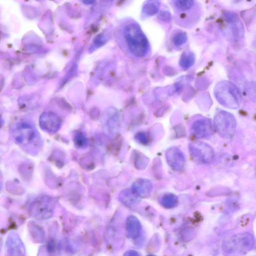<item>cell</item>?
Masks as SVG:
<instances>
[{
  "label": "cell",
  "instance_id": "6da1fadb",
  "mask_svg": "<svg viewBox=\"0 0 256 256\" xmlns=\"http://www.w3.org/2000/svg\"><path fill=\"white\" fill-rule=\"evenodd\" d=\"M119 36L123 51L131 58L143 59L149 54V42L140 26L135 21H124L120 27Z\"/></svg>",
  "mask_w": 256,
  "mask_h": 256
},
{
  "label": "cell",
  "instance_id": "7a4b0ae2",
  "mask_svg": "<svg viewBox=\"0 0 256 256\" xmlns=\"http://www.w3.org/2000/svg\"><path fill=\"white\" fill-rule=\"evenodd\" d=\"M12 136L15 141L28 152L36 153L40 146L39 133L34 126L27 122L17 123L13 129Z\"/></svg>",
  "mask_w": 256,
  "mask_h": 256
},
{
  "label": "cell",
  "instance_id": "3957f363",
  "mask_svg": "<svg viewBox=\"0 0 256 256\" xmlns=\"http://www.w3.org/2000/svg\"><path fill=\"white\" fill-rule=\"evenodd\" d=\"M214 92L217 101L224 107L231 109L239 107L241 93L234 84L228 81H222L216 86Z\"/></svg>",
  "mask_w": 256,
  "mask_h": 256
},
{
  "label": "cell",
  "instance_id": "277c9868",
  "mask_svg": "<svg viewBox=\"0 0 256 256\" xmlns=\"http://www.w3.org/2000/svg\"><path fill=\"white\" fill-rule=\"evenodd\" d=\"M254 244V237L248 233H244L226 240L222 248L226 256H241L251 251Z\"/></svg>",
  "mask_w": 256,
  "mask_h": 256
},
{
  "label": "cell",
  "instance_id": "5b68a950",
  "mask_svg": "<svg viewBox=\"0 0 256 256\" xmlns=\"http://www.w3.org/2000/svg\"><path fill=\"white\" fill-rule=\"evenodd\" d=\"M56 204L53 198L48 195L40 196L31 203L29 213L31 216L37 220L50 219L54 214Z\"/></svg>",
  "mask_w": 256,
  "mask_h": 256
},
{
  "label": "cell",
  "instance_id": "8992f818",
  "mask_svg": "<svg viewBox=\"0 0 256 256\" xmlns=\"http://www.w3.org/2000/svg\"><path fill=\"white\" fill-rule=\"evenodd\" d=\"M172 5L176 12L179 25L188 27L193 25L195 22L194 15L196 13L197 4L192 0H177L172 1Z\"/></svg>",
  "mask_w": 256,
  "mask_h": 256
},
{
  "label": "cell",
  "instance_id": "52a82bcc",
  "mask_svg": "<svg viewBox=\"0 0 256 256\" xmlns=\"http://www.w3.org/2000/svg\"><path fill=\"white\" fill-rule=\"evenodd\" d=\"M237 122L233 115L224 111L219 112L214 118V126L219 135L224 139L234 136Z\"/></svg>",
  "mask_w": 256,
  "mask_h": 256
},
{
  "label": "cell",
  "instance_id": "ba28073f",
  "mask_svg": "<svg viewBox=\"0 0 256 256\" xmlns=\"http://www.w3.org/2000/svg\"><path fill=\"white\" fill-rule=\"evenodd\" d=\"M189 150L193 158L202 163H210L215 158V153L212 147L203 142L191 143L189 145Z\"/></svg>",
  "mask_w": 256,
  "mask_h": 256
},
{
  "label": "cell",
  "instance_id": "9c48e42d",
  "mask_svg": "<svg viewBox=\"0 0 256 256\" xmlns=\"http://www.w3.org/2000/svg\"><path fill=\"white\" fill-rule=\"evenodd\" d=\"M102 124L106 134L111 137L115 136L118 133L121 127L119 114L114 110L107 111L103 116Z\"/></svg>",
  "mask_w": 256,
  "mask_h": 256
},
{
  "label": "cell",
  "instance_id": "30bf717a",
  "mask_svg": "<svg viewBox=\"0 0 256 256\" xmlns=\"http://www.w3.org/2000/svg\"><path fill=\"white\" fill-rule=\"evenodd\" d=\"M224 16L230 30L232 40L236 42L242 41L244 36V30L239 16L232 12H225Z\"/></svg>",
  "mask_w": 256,
  "mask_h": 256
},
{
  "label": "cell",
  "instance_id": "8fae6325",
  "mask_svg": "<svg viewBox=\"0 0 256 256\" xmlns=\"http://www.w3.org/2000/svg\"><path fill=\"white\" fill-rule=\"evenodd\" d=\"M39 124L41 129L45 132L55 134L61 129L62 121L56 114L47 112L40 116Z\"/></svg>",
  "mask_w": 256,
  "mask_h": 256
},
{
  "label": "cell",
  "instance_id": "7c38bea8",
  "mask_svg": "<svg viewBox=\"0 0 256 256\" xmlns=\"http://www.w3.org/2000/svg\"><path fill=\"white\" fill-rule=\"evenodd\" d=\"M6 249L7 256H26L24 245L15 233H11L8 236Z\"/></svg>",
  "mask_w": 256,
  "mask_h": 256
},
{
  "label": "cell",
  "instance_id": "4fadbf2b",
  "mask_svg": "<svg viewBox=\"0 0 256 256\" xmlns=\"http://www.w3.org/2000/svg\"><path fill=\"white\" fill-rule=\"evenodd\" d=\"M166 159L169 166L174 170H183L185 165V157L182 151L177 147L169 148L165 153Z\"/></svg>",
  "mask_w": 256,
  "mask_h": 256
},
{
  "label": "cell",
  "instance_id": "5bb4252c",
  "mask_svg": "<svg viewBox=\"0 0 256 256\" xmlns=\"http://www.w3.org/2000/svg\"><path fill=\"white\" fill-rule=\"evenodd\" d=\"M191 132L197 138H205L213 134V127L210 120L201 119L194 122L191 127Z\"/></svg>",
  "mask_w": 256,
  "mask_h": 256
},
{
  "label": "cell",
  "instance_id": "9a60e30c",
  "mask_svg": "<svg viewBox=\"0 0 256 256\" xmlns=\"http://www.w3.org/2000/svg\"><path fill=\"white\" fill-rule=\"evenodd\" d=\"M132 189L140 197L147 198L153 190V185L148 179H139L133 183Z\"/></svg>",
  "mask_w": 256,
  "mask_h": 256
},
{
  "label": "cell",
  "instance_id": "2e32d148",
  "mask_svg": "<svg viewBox=\"0 0 256 256\" xmlns=\"http://www.w3.org/2000/svg\"><path fill=\"white\" fill-rule=\"evenodd\" d=\"M126 229L129 237L136 239L140 234L141 225L135 216H130L127 219Z\"/></svg>",
  "mask_w": 256,
  "mask_h": 256
},
{
  "label": "cell",
  "instance_id": "e0dca14e",
  "mask_svg": "<svg viewBox=\"0 0 256 256\" xmlns=\"http://www.w3.org/2000/svg\"><path fill=\"white\" fill-rule=\"evenodd\" d=\"M119 199L125 205L132 206L140 201L141 198L132 189H127L120 193Z\"/></svg>",
  "mask_w": 256,
  "mask_h": 256
},
{
  "label": "cell",
  "instance_id": "ac0fdd59",
  "mask_svg": "<svg viewBox=\"0 0 256 256\" xmlns=\"http://www.w3.org/2000/svg\"><path fill=\"white\" fill-rule=\"evenodd\" d=\"M134 165L138 170H144L148 166L149 159L144 154L138 151H134Z\"/></svg>",
  "mask_w": 256,
  "mask_h": 256
},
{
  "label": "cell",
  "instance_id": "d6986e66",
  "mask_svg": "<svg viewBox=\"0 0 256 256\" xmlns=\"http://www.w3.org/2000/svg\"><path fill=\"white\" fill-rule=\"evenodd\" d=\"M160 203L165 208L170 209L176 207L178 203L177 197L171 193L165 194L160 199Z\"/></svg>",
  "mask_w": 256,
  "mask_h": 256
},
{
  "label": "cell",
  "instance_id": "ffe728a7",
  "mask_svg": "<svg viewBox=\"0 0 256 256\" xmlns=\"http://www.w3.org/2000/svg\"><path fill=\"white\" fill-rule=\"evenodd\" d=\"M30 234L33 238L38 243H42L45 239L44 232L43 229L35 224L29 226Z\"/></svg>",
  "mask_w": 256,
  "mask_h": 256
},
{
  "label": "cell",
  "instance_id": "44dd1931",
  "mask_svg": "<svg viewBox=\"0 0 256 256\" xmlns=\"http://www.w3.org/2000/svg\"><path fill=\"white\" fill-rule=\"evenodd\" d=\"M195 62V56L191 52H184L180 59V65L184 69H189Z\"/></svg>",
  "mask_w": 256,
  "mask_h": 256
},
{
  "label": "cell",
  "instance_id": "7402d4cb",
  "mask_svg": "<svg viewBox=\"0 0 256 256\" xmlns=\"http://www.w3.org/2000/svg\"><path fill=\"white\" fill-rule=\"evenodd\" d=\"M74 142L76 145L81 148L87 147L89 144L88 139L81 132H77L75 135Z\"/></svg>",
  "mask_w": 256,
  "mask_h": 256
},
{
  "label": "cell",
  "instance_id": "603a6c76",
  "mask_svg": "<svg viewBox=\"0 0 256 256\" xmlns=\"http://www.w3.org/2000/svg\"><path fill=\"white\" fill-rule=\"evenodd\" d=\"M159 8V4L158 2H148L144 6L143 13L148 16H153L158 12Z\"/></svg>",
  "mask_w": 256,
  "mask_h": 256
},
{
  "label": "cell",
  "instance_id": "cb8c5ba5",
  "mask_svg": "<svg viewBox=\"0 0 256 256\" xmlns=\"http://www.w3.org/2000/svg\"><path fill=\"white\" fill-rule=\"evenodd\" d=\"M187 41V36L183 32H179L174 34L173 43L176 47H180L185 44Z\"/></svg>",
  "mask_w": 256,
  "mask_h": 256
},
{
  "label": "cell",
  "instance_id": "d4e9b609",
  "mask_svg": "<svg viewBox=\"0 0 256 256\" xmlns=\"http://www.w3.org/2000/svg\"><path fill=\"white\" fill-rule=\"evenodd\" d=\"M135 139L138 143L143 145H147L149 143L148 135L144 132L137 133L135 136Z\"/></svg>",
  "mask_w": 256,
  "mask_h": 256
},
{
  "label": "cell",
  "instance_id": "484cf974",
  "mask_svg": "<svg viewBox=\"0 0 256 256\" xmlns=\"http://www.w3.org/2000/svg\"><path fill=\"white\" fill-rule=\"evenodd\" d=\"M250 88V94L252 98L256 99V83H253Z\"/></svg>",
  "mask_w": 256,
  "mask_h": 256
},
{
  "label": "cell",
  "instance_id": "4316f807",
  "mask_svg": "<svg viewBox=\"0 0 256 256\" xmlns=\"http://www.w3.org/2000/svg\"><path fill=\"white\" fill-rule=\"evenodd\" d=\"M124 256H140L139 254L134 250H130L126 252Z\"/></svg>",
  "mask_w": 256,
  "mask_h": 256
},
{
  "label": "cell",
  "instance_id": "83f0119b",
  "mask_svg": "<svg viewBox=\"0 0 256 256\" xmlns=\"http://www.w3.org/2000/svg\"><path fill=\"white\" fill-rule=\"evenodd\" d=\"M83 2L86 3V4H90V3H94V1H84Z\"/></svg>",
  "mask_w": 256,
  "mask_h": 256
},
{
  "label": "cell",
  "instance_id": "f1b7e54d",
  "mask_svg": "<svg viewBox=\"0 0 256 256\" xmlns=\"http://www.w3.org/2000/svg\"><path fill=\"white\" fill-rule=\"evenodd\" d=\"M148 256H154V255H149Z\"/></svg>",
  "mask_w": 256,
  "mask_h": 256
}]
</instances>
